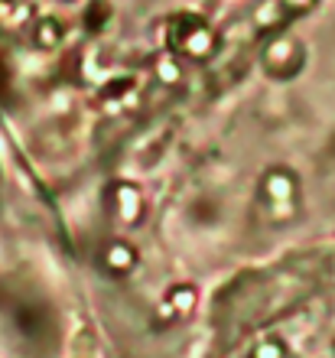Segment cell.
Returning a JSON list of instances; mask_svg holds the SVG:
<instances>
[{
  "label": "cell",
  "mask_w": 335,
  "mask_h": 358,
  "mask_svg": "<svg viewBox=\"0 0 335 358\" xmlns=\"http://www.w3.org/2000/svg\"><path fill=\"white\" fill-rule=\"evenodd\" d=\"M169 43H173L176 52H183L189 59H205V56H212V49H215L212 29L205 27L199 17H179L176 29L169 33Z\"/></svg>",
  "instance_id": "obj_1"
},
{
  "label": "cell",
  "mask_w": 335,
  "mask_h": 358,
  "mask_svg": "<svg viewBox=\"0 0 335 358\" xmlns=\"http://www.w3.org/2000/svg\"><path fill=\"white\" fill-rule=\"evenodd\" d=\"M114 199H117V212H121L124 222H134V218H140V208H143V199H140V192L134 186H117V192H114Z\"/></svg>",
  "instance_id": "obj_2"
},
{
  "label": "cell",
  "mask_w": 335,
  "mask_h": 358,
  "mask_svg": "<svg viewBox=\"0 0 335 358\" xmlns=\"http://www.w3.org/2000/svg\"><path fill=\"white\" fill-rule=\"evenodd\" d=\"M104 261H108L114 271H131V267L137 264V251H134L127 241H111V245H108Z\"/></svg>",
  "instance_id": "obj_3"
}]
</instances>
